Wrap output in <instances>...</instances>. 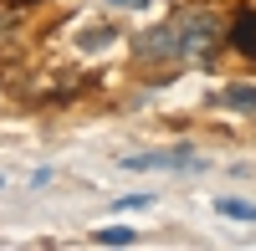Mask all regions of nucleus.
I'll return each mask as SVG.
<instances>
[{
    "instance_id": "f257e3e1",
    "label": "nucleus",
    "mask_w": 256,
    "mask_h": 251,
    "mask_svg": "<svg viewBox=\"0 0 256 251\" xmlns=\"http://www.w3.org/2000/svg\"><path fill=\"white\" fill-rule=\"evenodd\" d=\"M174 26H180V62H190V67H210V62H216V46H220V20L205 16V10H195V16L174 20Z\"/></svg>"
},
{
    "instance_id": "f03ea898",
    "label": "nucleus",
    "mask_w": 256,
    "mask_h": 251,
    "mask_svg": "<svg viewBox=\"0 0 256 251\" xmlns=\"http://www.w3.org/2000/svg\"><path fill=\"white\" fill-rule=\"evenodd\" d=\"M190 149H164V154H123V170H190Z\"/></svg>"
},
{
    "instance_id": "7ed1b4c3",
    "label": "nucleus",
    "mask_w": 256,
    "mask_h": 251,
    "mask_svg": "<svg viewBox=\"0 0 256 251\" xmlns=\"http://www.w3.org/2000/svg\"><path fill=\"white\" fill-rule=\"evenodd\" d=\"M138 52L144 56H174L180 62V26H159V31H148L138 41Z\"/></svg>"
},
{
    "instance_id": "20e7f679",
    "label": "nucleus",
    "mask_w": 256,
    "mask_h": 251,
    "mask_svg": "<svg viewBox=\"0 0 256 251\" xmlns=\"http://www.w3.org/2000/svg\"><path fill=\"white\" fill-rule=\"evenodd\" d=\"M230 46L256 62V10H241L236 16V26H230Z\"/></svg>"
},
{
    "instance_id": "39448f33",
    "label": "nucleus",
    "mask_w": 256,
    "mask_h": 251,
    "mask_svg": "<svg viewBox=\"0 0 256 251\" xmlns=\"http://www.w3.org/2000/svg\"><path fill=\"white\" fill-rule=\"evenodd\" d=\"M226 108H241V113H256V88H246V82H236V88H226L220 92Z\"/></svg>"
},
{
    "instance_id": "423d86ee",
    "label": "nucleus",
    "mask_w": 256,
    "mask_h": 251,
    "mask_svg": "<svg viewBox=\"0 0 256 251\" xmlns=\"http://www.w3.org/2000/svg\"><path fill=\"white\" fill-rule=\"evenodd\" d=\"M138 231H128V226H108V231H98V246H134Z\"/></svg>"
},
{
    "instance_id": "0eeeda50",
    "label": "nucleus",
    "mask_w": 256,
    "mask_h": 251,
    "mask_svg": "<svg viewBox=\"0 0 256 251\" xmlns=\"http://www.w3.org/2000/svg\"><path fill=\"white\" fill-rule=\"evenodd\" d=\"M216 210L230 220H256V205H246V200H216Z\"/></svg>"
},
{
    "instance_id": "6e6552de",
    "label": "nucleus",
    "mask_w": 256,
    "mask_h": 251,
    "mask_svg": "<svg viewBox=\"0 0 256 251\" xmlns=\"http://www.w3.org/2000/svg\"><path fill=\"white\" fill-rule=\"evenodd\" d=\"M108 41H113V31H108V26H98V31L82 36V52H98V46H108Z\"/></svg>"
},
{
    "instance_id": "1a4fd4ad",
    "label": "nucleus",
    "mask_w": 256,
    "mask_h": 251,
    "mask_svg": "<svg viewBox=\"0 0 256 251\" xmlns=\"http://www.w3.org/2000/svg\"><path fill=\"white\" fill-rule=\"evenodd\" d=\"M138 205H154V195H128V200H118V210H138Z\"/></svg>"
},
{
    "instance_id": "9d476101",
    "label": "nucleus",
    "mask_w": 256,
    "mask_h": 251,
    "mask_svg": "<svg viewBox=\"0 0 256 251\" xmlns=\"http://www.w3.org/2000/svg\"><path fill=\"white\" fill-rule=\"evenodd\" d=\"M113 6H144V0H113Z\"/></svg>"
}]
</instances>
